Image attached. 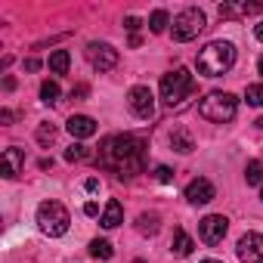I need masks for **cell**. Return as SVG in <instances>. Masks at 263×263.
<instances>
[{"instance_id":"1","label":"cell","mask_w":263,"mask_h":263,"mask_svg":"<svg viewBox=\"0 0 263 263\" xmlns=\"http://www.w3.org/2000/svg\"><path fill=\"white\" fill-rule=\"evenodd\" d=\"M99 167L118 174V177H137L146 171V143L140 137L118 134L105 137L99 146Z\"/></svg>"},{"instance_id":"2","label":"cell","mask_w":263,"mask_h":263,"mask_svg":"<svg viewBox=\"0 0 263 263\" xmlns=\"http://www.w3.org/2000/svg\"><path fill=\"white\" fill-rule=\"evenodd\" d=\"M232 65H235V47H232L229 41H211V44L198 53V59H195V68H198V74H204V78H220V74H226Z\"/></svg>"},{"instance_id":"3","label":"cell","mask_w":263,"mask_h":263,"mask_svg":"<svg viewBox=\"0 0 263 263\" xmlns=\"http://www.w3.org/2000/svg\"><path fill=\"white\" fill-rule=\"evenodd\" d=\"M235 111H238V99H235L232 93H223V90H214V93H208V96L198 102V115L208 118V121H214V124L232 121Z\"/></svg>"},{"instance_id":"4","label":"cell","mask_w":263,"mask_h":263,"mask_svg":"<svg viewBox=\"0 0 263 263\" xmlns=\"http://www.w3.org/2000/svg\"><path fill=\"white\" fill-rule=\"evenodd\" d=\"M192 90H195V78L189 74V68H174V71H167V74L161 78V99H164L171 108L180 105Z\"/></svg>"},{"instance_id":"5","label":"cell","mask_w":263,"mask_h":263,"mask_svg":"<svg viewBox=\"0 0 263 263\" xmlns=\"http://www.w3.org/2000/svg\"><path fill=\"white\" fill-rule=\"evenodd\" d=\"M68 223H71V217H68V211L59 201H41V208H37V226H41L44 235L59 238V235L68 232Z\"/></svg>"},{"instance_id":"6","label":"cell","mask_w":263,"mask_h":263,"mask_svg":"<svg viewBox=\"0 0 263 263\" xmlns=\"http://www.w3.org/2000/svg\"><path fill=\"white\" fill-rule=\"evenodd\" d=\"M204 25H208L204 13H201V10H195V7H189V10H183V13H177V16H174V41L186 44V41L198 37V34L204 31Z\"/></svg>"},{"instance_id":"7","label":"cell","mask_w":263,"mask_h":263,"mask_svg":"<svg viewBox=\"0 0 263 263\" xmlns=\"http://www.w3.org/2000/svg\"><path fill=\"white\" fill-rule=\"evenodd\" d=\"M226 232H229V220H226L223 214H208V217L198 223V235H201L204 245H220V241L226 238Z\"/></svg>"},{"instance_id":"8","label":"cell","mask_w":263,"mask_h":263,"mask_svg":"<svg viewBox=\"0 0 263 263\" xmlns=\"http://www.w3.org/2000/svg\"><path fill=\"white\" fill-rule=\"evenodd\" d=\"M127 105L137 118H152L155 115V96H152L149 87H134L127 93Z\"/></svg>"},{"instance_id":"9","label":"cell","mask_w":263,"mask_h":263,"mask_svg":"<svg viewBox=\"0 0 263 263\" xmlns=\"http://www.w3.org/2000/svg\"><path fill=\"white\" fill-rule=\"evenodd\" d=\"M87 59L96 71H111L118 65V50L111 44H90L87 47Z\"/></svg>"},{"instance_id":"10","label":"cell","mask_w":263,"mask_h":263,"mask_svg":"<svg viewBox=\"0 0 263 263\" xmlns=\"http://www.w3.org/2000/svg\"><path fill=\"white\" fill-rule=\"evenodd\" d=\"M235 254H238L241 263H263V235H260V232H248V235H241Z\"/></svg>"},{"instance_id":"11","label":"cell","mask_w":263,"mask_h":263,"mask_svg":"<svg viewBox=\"0 0 263 263\" xmlns=\"http://www.w3.org/2000/svg\"><path fill=\"white\" fill-rule=\"evenodd\" d=\"M214 198H217V189H214V183L204 180V177H198V180H192V183L186 186V201H189V204H208V201H214Z\"/></svg>"},{"instance_id":"12","label":"cell","mask_w":263,"mask_h":263,"mask_svg":"<svg viewBox=\"0 0 263 263\" xmlns=\"http://www.w3.org/2000/svg\"><path fill=\"white\" fill-rule=\"evenodd\" d=\"M65 127H68V134H71L74 140L96 137V130H99V127H96V121H93V118H87V115H71Z\"/></svg>"},{"instance_id":"13","label":"cell","mask_w":263,"mask_h":263,"mask_svg":"<svg viewBox=\"0 0 263 263\" xmlns=\"http://www.w3.org/2000/svg\"><path fill=\"white\" fill-rule=\"evenodd\" d=\"M22 167H25V152L16 149V146H10V149L4 152V177H7V180H16V177L22 174Z\"/></svg>"},{"instance_id":"14","label":"cell","mask_w":263,"mask_h":263,"mask_svg":"<svg viewBox=\"0 0 263 263\" xmlns=\"http://www.w3.org/2000/svg\"><path fill=\"white\" fill-rule=\"evenodd\" d=\"M257 13H263V4H238V7L223 4V7H220V19H232V16H257Z\"/></svg>"},{"instance_id":"15","label":"cell","mask_w":263,"mask_h":263,"mask_svg":"<svg viewBox=\"0 0 263 263\" xmlns=\"http://www.w3.org/2000/svg\"><path fill=\"white\" fill-rule=\"evenodd\" d=\"M121 220H124V208H121V201L118 198H111L108 204H105V211H102V226L105 229H115V226H121Z\"/></svg>"},{"instance_id":"16","label":"cell","mask_w":263,"mask_h":263,"mask_svg":"<svg viewBox=\"0 0 263 263\" xmlns=\"http://www.w3.org/2000/svg\"><path fill=\"white\" fill-rule=\"evenodd\" d=\"M171 146H174L177 152H183V155H189V152L195 149V143H192V137H189V130H186V127H174V134H171Z\"/></svg>"},{"instance_id":"17","label":"cell","mask_w":263,"mask_h":263,"mask_svg":"<svg viewBox=\"0 0 263 263\" xmlns=\"http://www.w3.org/2000/svg\"><path fill=\"white\" fill-rule=\"evenodd\" d=\"M192 248H195V241L186 235V229H177V232H174V241H171V251H174L177 257H189Z\"/></svg>"},{"instance_id":"18","label":"cell","mask_w":263,"mask_h":263,"mask_svg":"<svg viewBox=\"0 0 263 263\" xmlns=\"http://www.w3.org/2000/svg\"><path fill=\"white\" fill-rule=\"evenodd\" d=\"M50 71L53 74H68V68H71V56H68V50H56L53 56H50Z\"/></svg>"},{"instance_id":"19","label":"cell","mask_w":263,"mask_h":263,"mask_svg":"<svg viewBox=\"0 0 263 263\" xmlns=\"http://www.w3.org/2000/svg\"><path fill=\"white\" fill-rule=\"evenodd\" d=\"M137 229L143 232V235H155L158 229H161V217L152 211V214H140L137 217Z\"/></svg>"},{"instance_id":"20","label":"cell","mask_w":263,"mask_h":263,"mask_svg":"<svg viewBox=\"0 0 263 263\" xmlns=\"http://www.w3.org/2000/svg\"><path fill=\"white\" fill-rule=\"evenodd\" d=\"M90 254H93L96 260H111V257H115L111 241H105V238H93V241H90Z\"/></svg>"},{"instance_id":"21","label":"cell","mask_w":263,"mask_h":263,"mask_svg":"<svg viewBox=\"0 0 263 263\" xmlns=\"http://www.w3.org/2000/svg\"><path fill=\"white\" fill-rule=\"evenodd\" d=\"M41 99H44L47 105H56V102H59V84H56V81H44V84H41Z\"/></svg>"},{"instance_id":"22","label":"cell","mask_w":263,"mask_h":263,"mask_svg":"<svg viewBox=\"0 0 263 263\" xmlns=\"http://www.w3.org/2000/svg\"><path fill=\"white\" fill-rule=\"evenodd\" d=\"M245 180H248V186L263 183V161H248V167H245Z\"/></svg>"},{"instance_id":"23","label":"cell","mask_w":263,"mask_h":263,"mask_svg":"<svg viewBox=\"0 0 263 263\" xmlns=\"http://www.w3.org/2000/svg\"><path fill=\"white\" fill-rule=\"evenodd\" d=\"M167 22H171L167 13H164V10H155V13L149 16V28H152V34H161V31L167 28Z\"/></svg>"},{"instance_id":"24","label":"cell","mask_w":263,"mask_h":263,"mask_svg":"<svg viewBox=\"0 0 263 263\" xmlns=\"http://www.w3.org/2000/svg\"><path fill=\"white\" fill-rule=\"evenodd\" d=\"M90 158V152H87V146H81V143H71L68 149H65V161H87Z\"/></svg>"},{"instance_id":"25","label":"cell","mask_w":263,"mask_h":263,"mask_svg":"<svg viewBox=\"0 0 263 263\" xmlns=\"http://www.w3.org/2000/svg\"><path fill=\"white\" fill-rule=\"evenodd\" d=\"M245 102H248V105L263 108V84H251V87L245 90Z\"/></svg>"},{"instance_id":"26","label":"cell","mask_w":263,"mask_h":263,"mask_svg":"<svg viewBox=\"0 0 263 263\" xmlns=\"http://www.w3.org/2000/svg\"><path fill=\"white\" fill-rule=\"evenodd\" d=\"M53 140H56V127L53 124H41L37 127V143L41 146H53Z\"/></svg>"},{"instance_id":"27","label":"cell","mask_w":263,"mask_h":263,"mask_svg":"<svg viewBox=\"0 0 263 263\" xmlns=\"http://www.w3.org/2000/svg\"><path fill=\"white\" fill-rule=\"evenodd\" d=\"M155 180H158V183H174V171L164 167V164H158V167H155Z\"/></svg>"},{"instance_id":"28","label":"cell","mask_w":263,"mask_h":263,"mask_svg":"<svg viewBox=\"0 0 263 263\" xmlns=\"http://www.w3.org/2000/svg\"><path fill=\"white\" fill-rule=\"evenodd\" d=\"M87 93H90V87H87V84L71 87V99H78V102H81V99H87Z\"/></svg>"},{"instance_id":"29","label":"cell","mask_w":263,"mask_h":263,"mask_svg":"<svg viewBox=\"0 0 263 263\" xmlns=\"http://www.w3.org/2000/svg\"><path fill=\"white\" fill-rule=\"evenodd\" d=\"M124 28H127V31H137V28H140V19H137V16H127V19H124Z\"/></svg>"},{"instance_id":"30","label":"cell","mask_w":263,"mask_h":263,"mask_svg":"<svg viewBox=\"0 0 263 263\" xmlns=\"http://www.w3.org/2000/svg\"><path fill=\"white\" fill-rule=\"evenodd\" d=\"M84 214H87V217H96V214H99V204H96V201H87V204H84Z\"/></svg>"},{"instance_id":"31","label":"cell","mask_w":263,"mask_h":263,"mask_svg":"<svg viewBox=\"0 0 263 263\" xmlns=\"http://www.w3.org/2000/svg\"><path fill=\"white\" fill-rule=\"evenodd\" d=\"M37 68H41L37 59H25V71H37Z\"/></svg>"},{"instance_id":"32","label":"cell","mask_w":263,"mask_h":263,"mask_svg":"<svg viewBox=\"0 0 263 263\" xmlns=\"http://www.w3.org/2000/svg\"><path fill=\"white\" fill-rule=\"evenodd\" d=\"M0 121H4V124H13V111L4 108V111H0Z\"/></svg>"},{"instance_id":"33","label":"cell","mask_w":263,"mask_h":263,"mask_svg":"<svg viewBox=\"0 0 263 263\" xmlns=\"http://www.w3.org/2000/svg\"><path fill=\"white\" fill-rule=\"evenodd\" d=\"M4 90H16V78H4Z\"/></svg>"},{"instance_id":"34","label":"cell","mask_w":263,"mask_h":263,"mask_svg":"<svg viewBox=\"0 0 263 263\" xmlns=\"http://www.w3.org/2000/svg\"><path fill=\"white\" fill-rule=\"evenodd\" d=\"M84 186H87V192H96V189H99V180H87Z\"/></svg>"},{"instance_id":"35","label":"cell","mask_w":263,"mask_h":263,"mask_svg":"<svg viewBox=\"0 0 263 263\" xmlns=\"http://www.w3.org/2000/svg\"><path fill=\"white\" fill-rule=\"evenodd\" d=\"M254 37L263 41V19H260V25H254Z\"/></svg>"},{"instance_id":"36","label":"cell","mask_w":263,"mask_h":263,"mask_svg":"<svg viewBox=\"0 0 263 263\" xmlns=\"http://www.w3.org/2000/svg\"><path fill=\"white\" fill-rule=\"evenodd\" d=\"M257 71H260V74H263V56H260V59H257Z\"/></svg>"},{"instance_id":"37","label":"cell","mask_w":263,"mask_h":263,"mask_svg":"<svg viewBox=\"0 0 263 263\" xmlns=\"http://www.w3.org/2000/svg\"><path fill=\"white\" fill-rule=\"evenodd\" d=\"M201 263H223V260H201Z\"/></svg>"},{"instance_id":"38","label":"cell","mask_w":263,"mask_h":263,"mask_svg":"<svg viewBox=\"0 0 263 263\" xmlns=\"http://www.w3.org/2000/svg\"><path fill=\"white\" fill-rule=\"evenodd\" d=\"M257 127H263V118H257Z\"/></svg>"},{"instance_id":"39","label":"cell","mask_w":263,"mask_h":263,"mask_svg":"<svg viewBox=\"0 0 263 263\" xmlns=\"http://www.w3.org/2000/svg\"><path fill=\"white\" fill-rule=\"evenodd\" d=\"M134 263H146V260H134Z\"/></svg>"},{"instance_id":"40","label":"cell","mask_w":263,"mask_h":263,"mask_svg":"<svg viewBox=\"0 0 263 263\" xmlns=\"http://www.w3.org/2000/svg\"><path fill=\"white\" fill-rule=\"evenodd\" d=\"M260 198H263V189H260Z\"/></svg>"}]
</instances>
